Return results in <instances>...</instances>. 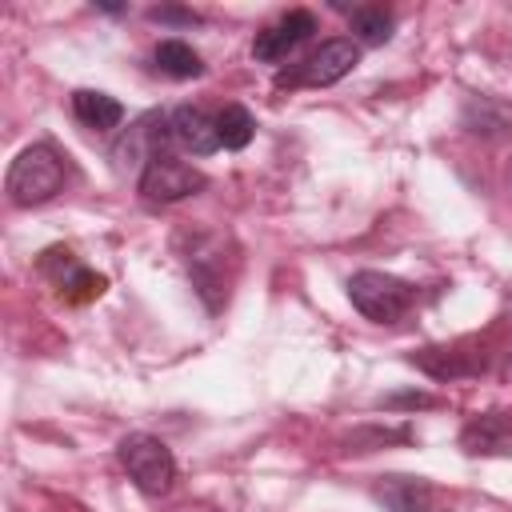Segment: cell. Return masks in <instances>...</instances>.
I'll use <instances>...</instances> for the list:
<instances>
[{"label":"cell","instance_id":"obj_11","mask_svg":"<svg viewBox=\"0 0 512 512\" xmlns=\"http://www.w3.org/2000/svg\"><path fill=\"white\" fill-rule=\"evenodd\" d=\"M372 496L384 504V512H432L436 488L424 476H380L372 484Z\"/></svg>","mask_w":512,"mask_h":512},{"label":"cell","instance_id":"obj_17","mask_svg":"<svg viewBox=\"0 0 512 512\" xmlns=\"http://www.w3.org/2000/svg\"><path fill=\"white\" fill-rule=\"evenodd\" d=\"M156 64H160V72L172 76V80H192V76L204 72V60H200V56L192 52V44H184V40H160Z\"/></svg>","mask_w":512,"mask_h":512},{"label":"cell","instance_id":"obj_7","mask_svg":"<svg viewBox=\"0 0 512 512\" xmlns=\"http://www.w3.org/2000/svg\"><path fill=\"white\" fill-rule=\"evenodd\" d=\"M140 196L148 200V204H176V200H188V196H196L208 180H204V172L200 168H192V164H184V160H176V156H156L144 172H140Z\"/></svg>","mask_w":512,"mask_h":512},{"label":"cell","instance_id":"obj_8","mask_svg":"<svg viewBox=\"0 0 512 512\" xmlns=\"http://www.w3.org/2000/svg\"><path fill=\"white\" fill-rule=\"evenodd\" d=\"M312 32H316V16H312L308 8H292V12H284L276 24H268V28L256 32L252 56L264 60V64H280V60H288Z\"/></svg>","mask_w":512,"mask_h":512},{"label":"cell","instance_id":"obj_10","mask_svg":"<svg viewBox=\"0 0 512 512\" xmlns=\"http://www.w3.org/2000/svg\"><path fill=\"white\" fill-rule=\"evenodd\" d=\"M468 456H512V412H480L460 428Z\"/></svg>","mask_w":512,"mask_h":512},{"label":"cell","instance_id":"obj_1","mask_svg":"<svg viewBox=\"0 0 512 512\" xmlns=\"http://www.w3.org/2000/svg\"><path fill=\"white\" fill-rule=\"evenodd\" d=\"M64 176H68L64 156H60L52 144H32V148H24V152L12 160L8 180H4V192H8L12 204L32 208V204L52 200V196L64 188Z\"/></svg>","mask_w":512,"mask_h":512},{"label":"cell","instance_id":"obj_19","mask_svg":"<svg viewBox=\"0 0 512 512\" xmlns=\"http://www.w3.org/2000/svg\"><path fill=\"white\" fill-rule=\"evenodd\" d=\"M408 436H412L408 428H360V432L348 436V448L352 452H372V448H380L388 440H408Z\"/></svg>","mask_w":512,"mask_h":512},{"label":"cell","instance_id":"obj_3","mask_svg":"<svg viewBox=\"0 0 512 512\" xmlns=\"http://www.w3.org/2000/svg\"><path fill=\"white\" fill-rule=\"evenodd\" d=\"M120 464L128 472V480L144 492V496H164L176 480V456L160 436L148 432H132L120 440Z\"/></svg>","mask_w":512,"mask_h":512},{"label":"cell","instance_id":"obj_6","mask_svg":"<svg viewBox=\"0 0 512 512\" xmlns=\"http://www.w3.org/2000/svg\"><path fill=\"white\" fill-rule=\"evenodd\" d=\"M168 140H172V128H168V116H164V112L140 116V120L112 144L116 172H136V180H140V172H144L156 156H164L160 148H164Z\"/></svg>","mask_w":512,"mask_h":512},{"label":"cell","instance_id":"obj_2","mask_svg":"<svg viewBox=\"0 0 512 512\" xmlns=\"http://www.w3.org/2000/svg\"><path fill=\"white\" fill-rule=\"evenodd\" d=\"M348 300H352V308L360 316H368L376 324H392L416 304V288L408 280H400V276L364 268V272H356L348 280Z\"/></svg>","mask_w":512,"mask_h":512},{"label":"cell","instance_id":"obj_16","mask_svg":"<svg viewBox=\"0 0 512 512\" xmlns=\"http://www.w3.org/2000/svg\"><path fill=\"white\" fill-rule=\"evenodd\" d=\"M464 124L472 132H484V136L512 132V104L508 100H468L464 104Z\"/></svg>","mask_w":512,"mask_h":512},{"label":"cell","instance_id":"obj_4","mask_svg":"<svg viewBox=\"0 0 512 512\" xmlns=\"http://www.w3.org/2000/svg\"><path fill=\"white\" fill-rule=\"evenodd\" d=\"M360 60V44L348 40V36H336V40H324L312 56H304L300 64H288L280 76H276V88H328L336 80H344Z\"/></svg>","mask_w":512,"mask_h":512},{"label":"cell","instance_id":"obj_22","mask_svg":"<svg viewBox=\"0 0 512 512\" xmlns=\"http://www.w3.org/2000/svg\"><path fill=\"white\" fill-rule=\"evenodd\" d=\"M508 376H512V356H508Z\"/></svg>","mask_w":512,"mask_h":512},{"label":"cell","instance_id":"obj_15","mask_svg":"<svg viewBox=\"0 0 512 512\" xmlns=\"http://www.w3.org/2000/svg\"><path fill=\"white\" fill-rule=\"evenodd\" d=\"M348 24H352L356 40H364V44H384V40H392L396 16H392L384 4H360V8L348 12Z\"/></svg>","mask_w":512,"mask_h":512},{"label":"cell","instance_id":"obj_9","mask_svg":"<svg viewBox=\"0 0 512 512\" xmlns=\"http://www.w3.org/2000/svg\"><path fill=\"white\" fill-rule=\"evenodd\" d=\"M40 268H44V272L52 276V284H56L68 300H76V304H84V300L100 296V292H104V284H108L100 272H92V268L76 264L68 248H48V252L40 256Z\"/></svg>","mask_w":512,"mask_h":512},{"label":"cell","instance_id":"obj_20","mask_svg":"<svg viewBox=\"0 0 512 512\" xmlns=\"http://www.w3.org/2000/svg\"><path fill=\"white\" fill-rule=\"evenodd\" d=\"M148 16H152V20H172V24H196V20H200L196 12H184V8H152Z\"/></svg>","mask_w":512,"mask_h":512},{"label":"cell","instance_id":"obj_18","mask_svg":"<svg viewBox=\"0 0 512 512\" xmlns=\"http://www.w3.org/2000/svg\"><path fill=\"white\" fill-rule=\"evenodd\" d=\"M216 128H220V144L232 148V152L248 148V140L256 136V120H252V112L240 108V104H224V112L216 116Z\"/></svg>","mask_w":512,"mask_h":512},{"label":"cell","instance_id":"obj_12","mask_svg":"<svg viewBox=\"0 0 512 512\" xmlns=\"http://www.w3.org/2000/svg\"><path fill=\"white\" fill-rule=\"evenodd\" d=\"M168 128H172V144H180L192 156H212L220 148V128L204 108H192V104L176 108L168 116Z\"/></svg>","mask_w":512,"mask_h":512},{"label":"cell","instance_id":"obj_5","mask_svg":"<svg viewBox=\"0 0 512 512\" xmlns=\"http://www.w3.org/2000/svg\"><path fill=\"white\" fill-rule=\"evenodd\" d=\"M184 264L196 284V292L208 300V308H220L228 296V272H224V236L220 232H188L184 236Z\"/></svg>","mask_w":512,"mask_h":512},{"label":"cell","instance_id":"obj_13","mask_svg":"<svg viewBox=\"0 0 512 512\" xmlns=\"http://www.w3.org/2000/svg\"><path fill=\"white\" fill-rule=\"evenodd\" d=\"M408 364L424 368L428 376L436 380H456V376H476L484 372V360L480 356H468V352H456V348H420L408 356Z\"/></svg>","mask_w":512,"mask_h":512},{"label":"cell","instance_id":"obj_21","mask_svg":"<svg viewBox=\"0 0 512 512\" xmlns=\"http://www.w3.org/2000/svg\"><path fill=\"white\" fill-rule=\"evenodd\" d=\"M388 404H392V408H432L436 400L424 396V392H404V396H388Z\"/></svg>","mask_w":512,"mask_h":512},{"label":"cell","instance_id":"obj_14","mask_svg":"<svg viewBox=\"0 0 512 512\" xmlns=\"http://www.w3.org/2000/svg\"><path fill=\"white\" fill-rule=\"evenodd\" d=\"M72 112H76V120L84 128H96V132H108V128H116L124 120L120 100L108 96V92H96V88H76L72 92Z\"/></svg>","mask_w":512,"mask_h":512}]
</instances>
